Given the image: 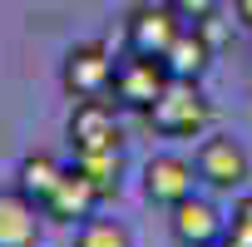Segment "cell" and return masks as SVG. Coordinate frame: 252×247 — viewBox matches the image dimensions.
Returning a JSON list of instances; mask_svg holds the SVG:
<instances>
[{"label": "cell", "instance_id": "6da1fadb", "mask_svg": "<svg viewBox=\"0 0 252 247\" xmlns=\"http://www.w3.org/2000/svg\"><path fill=\"white\" fill-rule=\"evenodd\" d=\"M168 64L158 60V55H124V60H114V84H109V94H114V104L119 109H154V99L168 89Z\"/></svg>", "mask_w": 252, "mask_h": 247}, {"label": "cell", "instance_id": "7a4b0ae2", "mask_svg": "<svg viewBox=\"0 0 252 247\" xmlns=\"http://www.w3.org/2000/svg\"><path fill=\"white\" fill-rule=\"evenodd\" d=\"M149 124L168 139H193L208 129V99L198 94V79H168V89L154 99Z\"/></svg>", "mask_w": 252, "mask_h": 247}, {"label": "cell", "instance_id": "3957f363", "mask_svg": "<svg viewBox=\"0 0 252 247\" xmlns=\"http://www.w3.org/2000/svg\"><path fill=\"white\" fill-rule=\"evenodd\" d=\"M60 84H64V94H74V99H104L109 84H114V60H109V50H104L99 40L74 45V50L64 55Z\"/></svg>", "mask_w": 252, "mask_h": 247}, {"label": "cell", "instance_id": "277c9868", "mask_svg": "<svg viewBox=\"0 0 252 247\" xmlns=\"http://www.w3.org/2000/svg\"><path fill=\"white\" fill-rule=\"evenodd\" d=\"M119 104L109 99H79L69 114V144L74 154H99V149H124V129H119Z\"/></svg>", "mask_w": 252, "mask_h": 247}, {"label": "cell", "instance_id": "5b68a950", "mask_svg": "<svg viewBox=\"0 0 252 247\" xmlns=\"http://www.w3.org/2000/svg\"><path fill=\"white\" fill-rule=\"evenodd\" d=\"M193 183H198V168L188 158H178V154H158L144 168V193L158 208H178L183 198H193Z\"/></svg>", "mask_w": 252, "mask_h": 247}, {"label": "cell", "instance_id": "8992f818", "mask_svg": "<svg viewBox=\"0 0 252 247\" xmlns=\"http://www.w3.org/2000/svg\"><path fill=\"white\" fill-rule=\"evenodd\" d=\"M178 10L173 5H139L129 15V50L134 55H168V45L178 40Z\"/></svg>", "mask_w": 252, "mask_h": 247}, {"label": "cell", "instance_id": "52a82bcc", "mask_svg": "<svg viewBox=\"0 0 252 247\" xmlns=\"http://www.w3.org/2000/svg\"><path fill=\"white\" fill-rule=\"evenodd\" d=\"M198 178L213 183V188H242L247 183V149L237 139H208L193 158Z\"/></svg>", "mask_w": 252, "mask_h": 247}, {"label": "cell", "instance_id": "ba28073f", "mask_svg": "<svg viewBox=\"0 0 252 247\" xmlns=\"http://www.w3.org/2000/svg\"><path fill=\"white\" fill-rule=\"evenodd\" d=\"M40 203L20 188H0V247H40Z\"/></svg>", "mask_w": 252, "mask_h": 247}, {"label": "cell", "instance_id": "9c48e42d", "mask_svg": "<svg viewBox=\"0 0 252 247\" xmlns=\"http://www.w3.org/2000/svg\"><path fill=\"white\" fill-rule=\"evenodd\" d=\"M168 222H173V237H178L183 247H208V242H218V237L227 232L222 213H218L213 203H203V198H183Z\"/></svg>", "mask_w": 252, "mask_h": 247}, {"label": "cell", "instance_id": "30bf717a", "mask_svg": "<svg viewBox=\"0 0 252 247\" xmlns=\"http://www.w3.org/2000/svg\"><path fill=\"white\" fill-rule=\"evenodd\" d=\"M94 203H99L94 183H89L79 168H64V173H60V183H55V193L40 203V213H45V217H60V222H74V217L84 222Z\"/></svg>", "mask_w": 252, "mask_h": 247}, {"label": "cell", "instance_id": "8fae6325", "mask_svg": "<svg viewBox=\"0 0 252 247\" xmlns=\"http://www.w3.org/2000/svg\"><path fill=\"white\" fill-rule=\"evenodd\" d=\"M208 60H213V45L203 40L198 25H193V30H178V40H173L168 55H163V64H168L173 79H198V74L208 69Z\"/></svg>", "mask_w": 252, "mask_h": 247}, {"label": "cell", "instance_id": "7c38bea8", "mask_svg": "<svg viewBox=\"0 0 252 247\" xmlns=\"http://www.w3.org/2000/svg\"><path fill=\"white\" fill-rule=\"evenodd\" d=\"M74 168L94 183V193H99V198H119V173H124V154H119V149L74 154Z\"/></svg>", "mask_w": 252, "mask_h": 247}, {"label": "cell", "instance_id": "4fadbf2b", "mask_svg": "<svg viewBox=\"0 0 252 247\" xmlns=\"http://www.w3.org/2000/svg\"><path fill=\"white\" fill-rule=\"evenodd\" d=\"M60 173H64V168H60L55 158L35 154V158H25V163H20V193H25V198H35V203H45V198L55 193Z\"/></svg>", "mask_w": 252, "mask_h": 247}, {"label": "cell", "instance_id": "5bb4252c", "mask_svg": "<svg viewBox=\"0 0 252 247\" xmlns=\"http://www.w3.org/2000/svg\"><path fill=\"white\" fill-rule=\"evenodd\" d=\"M74 247H134V237L119 217H84L74 232Z\"/></svg>", "mask_w": 252, "mask_h": 247}, {"label": "cell", "instance_id": "9a60e30c", "mask_svg": "<svg viewBox=\"0 0 252 247\" xmlns=\"http://www.w3.org/2000/svg\"><path fill=\"white\" fill-rule=\"evenodd\" d=\"M227 237H232V242H242V247H252V193H247V198H237L232 222H227Z\"/></svg>", "mask_w": 252, "mask_h": 247}, {"label": "cell", "instance_id": "2e32d148", "mask_svg": "<svg viewBox=\"0 0 252 247\" xmlns=\"http://www.w3.org/2000/svg\"><path fill=\"white\" fill-rule=\"evenodd\" d=\"M168 5L178 10V20H208V15H218V0H168Z\"/></svg>", "mask_w": 252, "mask_h": 247}, {"label": "cell", "instance_id": "e0dca14e", "mask_svg": "<svg viewBox=\"0 0 252 247\" xmlns=\"http://www.w3.org/2000/svg\"><path fill=\"white\" fill-rule=\"evenodd\" d=\"M232 20H242L252 30V0H232Z\"/></svg>", "mask_w": 252, "mask_h": 247}, {"label": "cell", "instance_id": "ac0fdd59", "mask_svg": "<svg viewBox=\"0 0 252 247\" xmlns=\"http://www.w3.org/2000/svg\"><path fill=\"white\" fill-rule=\"evenodd\" d=\"M208 247H242V242H232V237L222 232V237H218V242H208Z\"/></svg>", "mask_w": 252, "mask_h": 247}]
</instances>
